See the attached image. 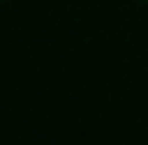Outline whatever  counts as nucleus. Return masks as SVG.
<instances>
[{"mask_svg": "<svg viewBox=\"0 0 148 145\" xmlns=\"http://www.w3.org/2000/svg\"><path fill=\"white\" fill-rule=\"evenodd\" d=\"M145 3H148V0H145Z\"/></svg>", "mask_w": 148, "mask_h": 145, "instance_id": "f257e3e1", "label": "nucleus"}]
</instances>
